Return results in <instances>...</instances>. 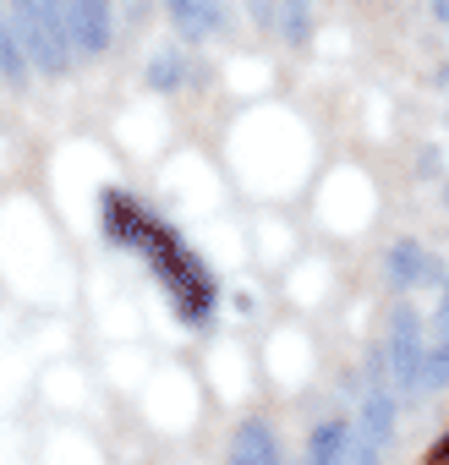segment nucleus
Segmentation results:
<instances>
[{"instance_id": "obj_1", "label": "nucleus", "mask_w": 449, "mask_h": 465, "mask_svg": "<svg viewBox=\"0 0 449 465\" xmlns=\"http://www.w3.org/2000/svg\"><path fill=\"white\" fill-rule=\"evenodd\" d=\"M105 230H110V242H121V247H132V252H143V258L154 263L165 296L175 302V312H181L186 323H203V318H208V307H214V280H208V269L186 252V242L175 236L170 224H159L143 203H132V197H121V192H105Z\"/></svg>"}, {"instance_id": "obj_2", "label": "nucleus", "mask_w": 449, "mask_h": 465, "mask_svg": "<svg viewBox=\"0 0 449 465\" xmlns=\"http://www.w3.org/2000/svg\"><path fill=\"white\" fill-rule=\"evenodd\" d=\"M422 323H416V307H394L389 312V334H384V351H378V372L394 394L416 400L422 394Z\"/></svg>"}, {"instance_id": "obj_3", "label": "nucleus", "mask_w": 449, "mask_h": 465, "mask_svg": "<svg viewBox=\"0 0 449 465\" xmlns=\"http://www.w3.org/2000/svg\"><path fill=\"white\" fill-rule=\"evenodd\" d=\"M12 28H17V39H23V50L39 72H66L72 66V39L61 28V6L23 0V6H12Z\"/></svg>"}, {"instance_id": "obj_4", "label": "nucleus", "mask_w": 449, "mask_h": 465, "mask_svg": "<svg viewBox=\"0 0 449 465\" xmlns=\"http://www.w3.org/2000/svg\"><path fill=\"white\" fill-rule=\"evenodd\" d=\"M61 28L72 39V55H105V45H110V6H99V0H66Z\"/></svg>"}, {"instance_id": "obj_5", "label": "nucleus", "mask_w": 449, "mask_h": 465, "mask_svg": "<svg viewBox=\"0 0 449 465\" xmlns=\"http://www.w3.org/2000/svg\"><path fill=\"white\" fill-rule=\"evenodd\" d=\"M384 269H389V285L394 291H411V285H438V263L416 247V242H394L384 252Z\"/></svg>"}, {"instance_id": "obj_6", "label": "nucleus", "mask_w": 449, "mask_h": 465, "mask_svg": "<svg viewBox=\"0 0 449 465\" xmlns=\"http://www.w3.org/2000/svg\"><path fill=\"white\" fill-rule=\"evenodd\" d=\"M231 465H280V449H274V432L264 421H242L236 443H231Z\"/></svg>"}, {"instance_id": "obj_7", "label": "nucleus", "mask_w": 449, "mask_h": 465, "mask_svg": "<svg viewBox=\"0 0 449 465\" xmlns=\"http://www.w3.org/2000/svg\"><path fill=\"white\" fill-rule=\"evenodd\" d=\"M307 465H351V421H324L307 443Z\"/></svg>"}, {"instance_id": "obj_8", "label": "nucleus", "mask_w": 449, "mask_h": 465, "mask_svg": "<svg viewBox=\"0 0 449 465\" xmlns=\"http://www.w3.org/2000/svg\"><path fill=\"white\" fill-rule=\"evenodd\" d=\"M170 23H175L186 39H203V34H219V28H224V12H219V6H203V0H175V6H170Z\"/></svg>"}, {"instance_id": "obj_9", "label": "nucleus", "mask_w": 449, "mask_h": 465, "mask_svg": "<svg viewBox=\"0 0 449 465\" xmlns=\"http://www.w3.org/2000/svg\"><path fill=\"white\" fill-rule=\"evenodd\" d=\"M0 77H6L12 88H28V50H23L12 17H0Z\"/></svg>"}, {"instance_id": "obj_10", "label": "nucleus", "mask_w": 449, "mask_h": 465, "mask_svg": "<svg viewBox=\"0 0 449 465\" xmlns=\"http://www.w3.org/2000/svg\"><path fill=\"white\" fill-rule=\"evenodd\" d=\"M427 389H449V345H433L422 361V394Z\"/></svg>"}, {"instance_id": "obj_11", "label": "nucleus", "mask_w": 449, "mask_h": 465, "mask_svg": "<svg viewBox=\"0 0 449 465\" xmlns=\"http://www.w3.org/2000/svg\"><path fill=\"white\" fill-rule=\"evenodd\" d=\"M280 28H285V39H291V45H307V34H313L307 6H285V12H280Z\"/></svg>"}, {"instance_id": "obj_12", "label": "nucleus", "mask_w": 449, "mask_h": 465, "mask_svg": "<svg viewBox=\"0 0 449 465\" xmlns=\"http://www.w3.org/2000/svg\"><path fill=\"white\" fill-rule=\"evenodd\" d=\"M148 77H154V88H175V83H181V55H175V50H159V61H154Z\"/></svg>"}, {"instance_id": "obj_13", "label": "nucleus", "mask_w": 449, "mask_h": 465, "mask_svg": "<svg viewBox=\"0 0 449 465\" xmlns=\"http://www.w3.org/2000/svg\"><path fill=\"white\" fill-rule=\"evenodd\" d=\"M422 465H449V432H444V438L427 449V460H422Z\"/></svg>"}, {"instance_id": "obj_14", "label": "nucleus", "mask_w": 449, "mask_h": 465, "mask_svg": "<svg viewBox=\"0 0 449 465\" xmlns=\"http://www.w3.org/2000/svg\"><path fill=\"white\" fill-rule=\"evenodd\" d=\"M433 17H438V23L449 28V0H444V6H433Z\"/></svg>"}]
</instances>
